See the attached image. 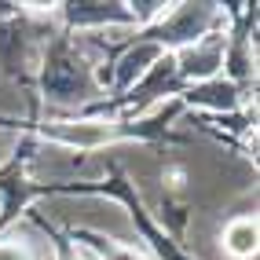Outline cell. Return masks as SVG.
Masks as SVG:
<instances>
[{
	"label": "cell",
	"mask_w": 260,
	"mask_h": 260,
	"mask_svg": "<svg viewBox=\"0 0 260 260\" xmlns=\"http://www.w3.org/2000/svg\"><path fill=\"white\" fill-rule=\"evenodd\" d=\"M33 140H44L51 147H66L77 154H95L110 143H125V140H150V136H165L169 128L150 125V121H121L110 114H81V117H44L29 128Z\"/></svg>",
	"instance_id": "cell-1"
},
{
	"label": "cell",
	"mask_w": 260,
	"mask_h": 260,
	"mask_svg": "<svg viewBox=\"0 0 260 260\" xmlns=\"http://www.w3.org/2000/svg\"><path fill=\"white\" fill-rule=\"evenodd\" d=\"M37 84L44 103H55V107H92V99L103 95L95 84V62L84 59L77 41L70 37H55L48 44Z\"/></svg>",
	"instance_id": "cell-2"
},
{
	"label": "cell",
	"mask_w": 260,
	"mask_h": 260,
	"mask_svg": "<svg viewBox=\"0 0 260 260\" xmlns=\"http://www.w3.org/2000/svg\"><path fill=\"white\" fill-rule=\"evenodd\" d=\"M228 8L223 4H209V0H198V4H172L165 11V19L158 26L143 29V37H150L154 44H161L165 51H180L187 44H194L202 37H209L216 29H228Z\"/></svg>",
	"instance_id": "cell-3"
},
{
	"label": "cell",
	"mask_w": 260,
	"mask_h": 260,
	"mask_svg": "<svg viewBox=\"0 0 260 260\" xmlns=\"http://www.w3.org/2000/svg\"><path fill=\"white\" fill-rule=\"evenodd\" d=\"M59 19L74 33H117V29H136L132 11L125 0H70L59 4ZM140 33V29H136Z\"/></svg>",
	"instance_id": "cell-4"
},
{
	"label": "cell",
	"mask_w": 260,
	"mask_h": 260,
	"mask_svg": "<svg viewBox=\"0 0 260 260\" xmlns=\"http://www.w3.org/2000/svg\"><path fill=\"white\" fill-rule=\"evenodd\" d=\"M231 29V26H228ZM228 29H216L209 37H202L194 44H187L180 51H172V62H176V77L180 88H190V84L213 81L223 74V51H228Z\"/></svg>",
	"instance_id": "cell-5"
},
{
	"label": "cell",
	"mask_w": 260,
	"mask_h": 260,
	"mask_svg": "<svg viewBox=\"0 0 260 260\" xmlns=\"http://www.w3.org/2000/svg\"><path fill=\"white\" fill-rule=\"evenodd\" d=\"M161 55H165V48L154 44L150 37H143V33H140V37H132V41L107 62V70H110V99L128 95L136 84L150 74V66L158 62Z\"/></svg>",
	"instance_id": "cell-6"
},
{
	"label": "cell",
	"mask_w": 260,
	"mask_h": 260,
	"mask_svg": "<svg viewBox=\"0 0 260 260\" xmlns=\"http://www.w3.org/2000/svg\"><path fill=\"white\" fill-rule=\"evenodd\" d=\"M246 88L228 77H213V81H202V84H190V88L180 92V107L183 110H198V114H209V117H228L246 110Z\"/></svg>",
	"instance_id": "cell-7"
},
{
	"label": "cell",
	"mask_w": 260,
	"mask_h": 260,
	"mask_svg": "<svg viewBox=\"0 0 260 260\" xmlns=\"http://www.w3.org/2000/svg\"><path fill=\"white\" fill-rule=\"evenodd\" d=\"M220 249L235 256V260H253L256 249H260V223H256V213H242L235 220L223 223L220 231Z\"/></svg>",
	"instance_id": "cell-8"
},
{
	"label": "cell",
	"mask_w": 260,
	"mask_h": 260,
	"mask_svg": "<svg viewBox=\"0 0 260 260\" xmlns=\"http://www.w3.org/2000/svg\"><path fill=\"white\" fill-rule=\"evenodd\" d=\"M0 260H51V249L22 228H4L0 231Z\"/></svg>",
	"instance_id": "cell-9"
},
{
	"label": "cell",
	"mask_w": 260,
	"mask_h": 260,
	"mask_svg": "<svg viewBox=\"0 0 260 260\" xmlns=\"http://www.w3.org/2000/svg\"><path fill=\"white\" fill-rule=\"evenodd\" d=\"M74 242L84 246L95 260H147L143 253H136L132 246H125L117 238H107L103 231H74Z\"/></svg>",
	"instance_id": "cell-10"
},
{
	"label": "cell",
	"mask_w": 260,
	"mask_h": 260,
	"mask_svg": "<svg viewBox=\"0 0 260 260\" xmlns=\"http://www.w3.org/2000/svg\"><path fill=\"white\" fill-rule=\"evenodd\" d=\"M51 260H95V256L84 246H77V242H74V246H70V242H59V249L51 253Z\"/></svg>",
	"instance_id": "cell-11"
},
{
	"label": "cell",
	"mask_w": 260,
	"mask_h": 260,
	"mask_svg": "<svg viewBox=\"0 0 260 260\" xmlns=\"http://www.w3.org/2000/svg\"><path fill=\"white\" fill-rule=\"evenodd\" d=\"M0 213H4V202H0Z\"/></svg>",
	"instance_id": "cell-12"
}]
</instances>
